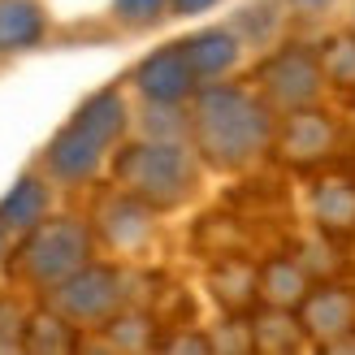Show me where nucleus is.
<instances>
[{"mask_svg":"<svg viewBox=\"0 0 355 355\" xmlns=\"http://www.w3.org/2000/svg\"><path fill=\"white\" fill-rule=\"evenodd\" d=\"M126 126H130V109H126V100H121L117 87L96 92L57 130V139L48 144V156H44L48 173L57 178V182H65V187L92 182V178L100 173V165H104V156L121 144Z\"/></svg>","mask_w":355,"mask_h":355,"instance_id":"nucleus-2","label":"nucleus"},{"mask_svg":"<svg viewBox=\"0 0 355 355\" xmlns=\"http://www.w3.org/2000/svg\"><path fill=\"white\" fill-rule=\"evenodd\" d=\"M144 126H148V139H182V135H187V113L178 109V104L148 100Z\"/></svg>","mask_w":355,"mask_h":355,"instance_id":"nucleus-21","label":"nucleus"},{"mask_svg":"<svg viewBox=\"0 0 355 355\" xmlns=\"http://www.w3.org/2000/svg\"><path fill=\"white\" fill-rule=\"evenodd\" d=\"M182 48H187V61L195 69V78H200V83H217V78H225L230 69L239 65L243 35L234 26H208V31H195L191 40H182Z\"/></svg>","mask_w":355,"mask_h":355,"instance_id":"nucleus-11","label":"nucleus"},{"mask_svg":"<svg viewBox=\"0 0 355 355\" xmlns=\"http://www.w3.org/2000/svg\"><path fill=\"white\" fill-rule=\"evenodd\" d=\"M74 347H78L74 325H69L61 312H52V308L31 312V321H26V338H22V351H74Z\"/></svg>","mask_w":355,"mask_h":355,"instance_id":"nucleus-18","label":"nucleus"},{"mask_svg":"<svg viewBox=\"0 0 355 355\" xmlns=\"http://www.w3.org/2000/svg\"><path fill=\"white\" fill-rule=\"evenodd\" d=\"M252 334H256V351H295L308 338L295 308H269V304H264V316L252 321Z\"/></svg>","mask_w":355,"mask_h":355,"instance_id":"nucleus-17","label":"nucleus"},{"mask_svg":"<svg viewBox=\"0 0 355 355\" xmlns=\"http://www.w3.org/2000/svg\"><path fill=\"white\" fill-rule=\"evenodd\" d=\"M113 17L126 31H148L169 17V0H113Z\"/></svg>","mask_w":355,"mask_h":355,"instance_id":"nucleus-20","label":"nucleus"},{"mask_svg":"<svg viewBox=\"0 0 355 355\" xmlns=\"http://www.w3.org/2000/svg\"><path fill=\"white\" fill-rule=\"evenodd\" d=\"M273 26H277L273 5H252V9H243V13L234 17V31L243 35V40H252V44H264V40L273 35Z\"/></svg>","mask_w":355,"mask_h":355,"instance_id":"nucleus-23","label":"nucleus"},{"mask_svg":"<svg viewBox=\"0 0 355 355\" xmlns=\"http://www.w3.org/2000/svg\"><path fill=\"white\" fill-rule=\"evenodd\" d=\"M165 347L169 351H212V338H195V334H191V338H173Z\"/></svg>","mask_w":355,"mask_h":355,"instance_id":"nucleus-25","label":"nucleus"},{"mask_svg":"<svg viewBox=\"0 0 355 355\" xmlns=\"http://www.w3.org/2000/svg\"><path fill=\"white\" fill-rule=\"evenodd\" d=\"M113 178L156 212H173L200 187V156L182 139H139L113 156Z\"/></svg>","mask_w":355,"mask_h":355,"instance_id":"nucleus-3","label":"nucleus"},{"mask_svg":"<svg viewBox=\"0 0 355 355\" xmlns=\"http://www.w3.org/2000/svg\"><path fill=\"white\" fill-rule=\"evenodd\" d=\"M48 308L61 312L74 329H104L126 308V273L87 260L78 273H69L48 291Z\"/></svg>","mask_w":355,"mask_h":355,"instance_id":"nucleus-5","label":"nucleus"},{"mask_svg":"<svg viewBox=\"0 0 355 355\" xmlns=\"http://www.w3.org/2000/svg\"><path fill=\"white\" fill-rule=\"evenodd\" d=\"M295 312H299V321H304L308 338L321 343L325 351H334L355 329V291L321 282V286H312L304 295V304H299Z\"/></svg>","mask_w":355,"mask_h":355,"instance_id":"nucleus-9","label":"nucleus"},{"mask_svg":"<svg viewBox=\"0 0 355 355\" xmlns=\"http://www.w3.org/2000/svg\"><path fill=\"white\" fill-rule=\"evenodd\" d=\"M31 312L22 308L17 295H0V351H22Z\"/></svg>","mask_w":355,"mask_h":355,"instance_id":"nucleus-22","label":"nucleus"},{"mask_svg":"<svg viewBox=\"0 0 355 355\" xmlns=\"http://www.w3.org/2000/svg\"><path fill=\"white\" fill-rule=\"evenodd\" d=\"M308 291H312V273L299 264V256H273L260 264V304L299 308Z\"/></svg>","mask_w":355,"mask_h":355,"instance_id":"nucleus-13","label":"nucleus"},{"mask_svg":"<svg viewBox=\"0 0 355 355\" xmlns=\"http://www.w3.org/2000/svg\"><path fill=\"white\" fill-rule=\"evenodd\" d=\"M135 87H139L148 100L182 104V100L195 96L200 78H195V69H191V61H187V48H182V44H169V48H156L152 57L139 61V69H135Z\"/></svg>","mask_w":355,"mask_h":355,"instance_id":"nucleus-10","label":"nucleus"},{"mask_svg":"<svg viewBox=\"0 0 355 355\" xmlns=\"http://www.w3.org/2000/svg\"><path fill=\"white\" fill-rule=\"evenodd\" d=\"M277 121L260 92L234 83H200L187 109V139L204 165L221 173L252 169L273 148Z\"/></svg>","mask_w":355,"mask_h":355,"instance_id":"nucleus-1","label":"nucleus"},{"mask_svg":"<svg viewBox=\"0 0 355 355\" xmlns=\"http://www.w3.org/2000/svg\"><path fill=\"white\" fill-rule=\"evenodd\" d=\"M312 221L321 225V234H334V239L355 234V182L321 178L312 191Z\"/></svg>","mask_w":355,"mask_h":355,"instance_id":"nucleus-12","label":"nucleus"},{"mask_svg":"<svg viewBox=\"0 0 355 355\" xmlns=\"http://www.w3.org/2000/svg\"><path fill=\"white\" fill-rule=\"evenodd\" d=\"M256 92L269 100L273 113H295V109H312L325 92V69H321V52H308L299 44L277 48L273 57H264L256 65Z\"/></svg>","mask_w":355,"mask_h":355,"instance_id":"nucleus-6","label":"nucleus"},{"mask_svg":"<svg viewBox=\"0 0 355 355\" xmlns=\"http://www.w3.org/2000/svg\"><path fill=\"white\" fill-rule=\"evenodd\" d=\"M334 144H338V130H334V121L316 109H295V113H282V126L273 135V148L286 165H321L325 156L334 152Z\"/></svg>","mask_w":355,"mask_h":355,"instance_id":"nucleus-7","label":"nucleus"},{"mask_svg":"<svg viewBox=\"0 0 355 355\" xmlns=\"http://www.w3.org/2000/svg\"><path fill=\"white\" fill-rule=\"evenodd\" d=\"M295 5H304V9H321V5H329V0H295Z\"/></svg>","mask_w":355,"mask_h":355,"instance_id":"nucleus-27","label":"nucleus"},{"mask_svg":"<svg viewBox=\"0 0 355 355\" xmlns=\"http://www.w3.org/2000/svg\"><path fill=\"white\" fill-rule=\"evenodd\" d=\"M44 5L40 0H0V52H22L44 40Z\"/></svg>","mask_w":355,"mask_h":355,"instance_id":"nucleus-16","label":"nucleus"},{"mask_svg":"<svg viewBox=\"0 0 355 355\" xmlns=\"http://www.w3.org/2000/svg\"><path fill=\"white\" fill-rule=\"evenodd\" d=\"M48 204H52V191L35 173H22L9 187V195L0 200V225H5L9 234H26V230H35L48 217Z\"/></svg>","mask_w":355,"mask_h":355,"instance_id":"nucleus-14","label":"nucleus"},{"mask_svg":"<svg viewBox=\"0 0 355 355\" xmlns=\"http://www.w3.org/2000/svg\"><path fill=\"white\" fill-rule=\"evenodd\" d=\"M5 256H9V230L0 225V260H5Z\"/></svg>","mask_w":355,"mask_h":355,"instance_id":"nucleus-26","label":"nucleus"},{"mask_svg":"<svg viewBox=\"0 0 355 355\" xmlns=\"http://www.w3.org/2000/svg\"><path fill=\"white\" fill-rule=\"evenodd\" d=\"M212 5H217V0H169V13L173 17H191V13H204Z\"/></svg>","mask_w":355,"mask_h":355,"instance_id":"nucleus-24","label":"nucleus"},{"mask_svg":"<svg viewBox=\"0 0 355 355\" xmlns=\"http://www.w3.org/2000/svg\"><path fill=\"white\" fill-rule=\"evenodd\" d=\"M208 286H212V295H217V304L225 312H243L260 299V269L239 260V256H225L221 264H212Z\"/></svg>","mask_w":355,"mask_h":355,"instance_id":"nucleus-15","label":"nucleus"},{"mask_svg":"<svg viewBox=\"0 0 355 355\" xmlns=\"http://www.w3.org/2000/svg\"><path fill=\"white\" fill-rule=\"evenodd\" d=\"M321 69L325 83L338 87V92H355V31L334 35V40L321 48Z\"/></svg>","mask_w":355,"mask_h":355,"instance_id":"nucleus-19","label":"nucleus"},{"mask_svg":"<svg viewBox=\"0 0 355 355\" xmlns=\"http://www.w3.org/2000/svg\"><path fill=\"white\" fill-rule=\"evenodd\" d=\"M92 260V225L78 217H44L35 230H26L22 243L9 252V282L26 291L48 295L57 282L78 273Z\"/></svg>","mask_w":355,"mask_h":355,"instance_id":"nucleus-4","label":"nucleus"},{"mask_svg":"<svg viewBox=\"0 0 355 355\" xmlns=\"http://www.w3.org/2000/svg\"><path fill=\"white\" fill-rule=\"evenodd\" d=\"M156 230V208L144 204L130 191H109L96 204V234L113 247V252H139Z\"/></svg>","mask_w":355,"mask_h":355,"instance_id":"nucleus-8","label":"nucleus"}]
</instances>
